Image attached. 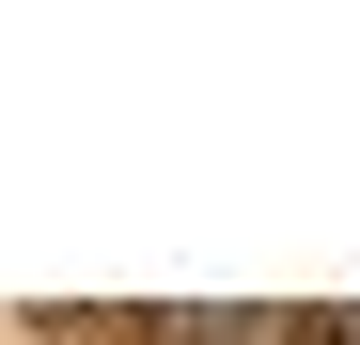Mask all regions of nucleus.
<instances>
[{"label":"nucleus","instance_id":"1","mask_svg":"<svg viewBox=\"0 0 360 345\" xmlns=\"http://www.w3.org/2000/svg\"><path fill=\"white\" fill-rule=\"evenodd\" d=\"M282 345H360V314H282Z\"/></svg>","mask_w":360,"mask_h":345}]
</instances>
